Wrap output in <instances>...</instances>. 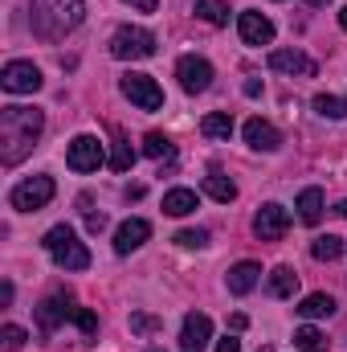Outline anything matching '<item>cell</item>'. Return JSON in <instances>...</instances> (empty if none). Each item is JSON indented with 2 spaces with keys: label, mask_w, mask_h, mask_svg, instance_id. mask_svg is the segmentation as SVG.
<instances>
[{
  "label": "cell",
  "mask_w": 347,
  "mask_h": 352,
  "mask_svg": "<svg viewBox=\"0 0 347 352\" xmlns=\"http://www.w3.org/2000/svg\"><path fill=\"white\" fill-rule=\"evenodd\" d=\"M41 131H45V115L37 107H4L0 111V160L21 164L41 140Z\"/></svg>",
  "instance_id": "1"
},
{
  "label": "cell",
  "mask_w": 347,
  "mask_h": 352,
  "mask_svg": "<svg viewBox=\"0 0 347 352\" xmlns=\"http://www.w3.org/2000/svg\"><path fill=\"white\" fill-rule=\"evenodd\" d=\"M86 16L82 0H33L29 4V25L41 41H62L66 33H74Z\"/></svg>",
  "instance_id": "2"
},
{
  "label": "cell",
  "mask_w": 347,
  "mask_h": 352,
  "mask_svg": "<svg viewBox=\"0 0 347 352\" xmlns=\"http://www.w3.org/2000/svg\"><path fill=\"white\" fill-rule=\"evenodd\" d=\"M45 250H49V258L62 266V270H86L90 266V250L78 242L74 226H53L45 234Z\"/></svg>",
  "instance_id": "3"
},
{
  "label": "cell",
  "mask_w": 347,
  "mask_h": 352,
  "mask_svg": "<svg viewBox=\"0 0 347 352\" xmlns=\"http://www.w3.org/2000/svg\"><path fill=\"white\" fill-rule=\"evenodd\" d=\"M110 54L119 62H143V58L156 54V33L152 29H139V25H123L110 37Z\"/></svg>",
  "instance_id": "4"
},
{
  "label": "cell",
  "mask_w": 347,
  "mask_h": 352,
  "mask_svg": "<svg viewBox=\"0 0 347 352\" xmlns=\"http://www.w3.org/2000/svg\"><path fill=\"white\" fill-rule=\"evenodd\" d=\"M53 192H58L53 176H29V180H21V184L8 192V205H12L16 213H37V209H45V205L53 201Z\"/></svg>",
  "instance_id": "5"
},
{
  "label": "cell",
  "mask_w": 347,
  "mask_h": 352,
  "mask_svg": "<svg viewBox=\"0 0 347 352\" xmlns=\"http://www.w3.org/2000/svg\"><path fill=\"white\" fill-rule=\"evenodd\" d=\"M66 164L74 173H98L106 164V152H102V140L98 135H74L70 148H66Z\"/></svg>",
  "instance_id": "6"
},
{
  "label": "cell",
  "mask_w": 347,
  "mask_h": 352,
  "mask_svg": "<svg viewBox=\"0 0 347 352\" xmlns=\"http://www.w3.org/2000/svg\"><path fill=\"white\" fill-rule=\"evenodd\" d=\"M119 90H123L139 111H160V107H164V90L156 87L152 74H123V78H119Z\"/></svg>",
  "instance_id": "7"
},
{
  "label": "cell",
  "mask_w": 347,
  "mask_h": 352,
  "mask_svg": "<svg viewBox=\"0 0 347 352\" xmlns=\"http://www.w3.org/2000/svg\"><path fill=\"white\" fill-rule=\"evenodd\" d=\"M74 316H78V303H74V295H66V291H53V295H45V299L37 303V324H41L45 332L62 328V324L74 320Z\"/></svg>",
  "instance_id": "8"
},
{
  "label": "cell",
  "mask_w": 347,
  "mask_h": 352,
  "mask_svg": "<svg viewBox=\"0 0 347 352\" xmlns=\"http://www.w3.org/2000/svg\"><path fill=\"white\" fill-rule=\"evenodd\" d=\"M176 78H180V87L188 90V94H200V90L213 87V66H208V58L184 54V58L176 62Z\"/></svg>",
  "instance_id": "9"
},
{
  "label": "cell",
  "mask_w": 347,
  "mask_h": 352,
  "mask_svg": "<svg viewBox=\"0 0 347 352\" xmlns=\"http://www.w3.org/2000/svg\"><path fill=\"white\" fill-rule=\"evenodd\" d=\"M0 87L8 94H37L41 90V70L33 62H8L0 70Z\"/></svg>",
  "instance_id": "10"
},
{
  "label": "cell",
  "mask_w": 347,
  "mask_h": 352,
  "mask_svg": "<svg viewBox=\"0 0 347 352\" xmlns=\"http://www.w3.org/2000/svg\"><path fill=\"white\" fill-rule=\"evenodd\" d=\"M290 230V213L278 205V201H270V205H261L258 213H254V234H258L261 242H278L282 234Z\"/></svg>",
  "instance_id": "11"
},
{
  "label": "cell",
  "mask_w": 347,
  "mask_h": 352,
  "mask_svg": "<svg viewBox=\"0 0 347 352\" xmlns=\"http://www.w3.org/2000/svg\"><path fill=\"white\" fill-rule=\"evenodd\" d=\"M213 340V320L204 311H192L184 316V328H180V352H204Z\"/></svg>",
  "instance_id": "12"
},
{
  "label": "cell",
  "mask_w": 347,
  "mask_h": 352,
  "mask_svg": "<svg viewBox=\"0 0 347 352\" xmlns=\"http://www.w3.org/2000/svg\"><path fill=\"white\" fill-rule=\"evenodd\" d=\"M270 70L290 74V78H315V62L302 50H274L270 54Z\"/></svg>",
  "instance_id": "13"
},
{
  "label": "cell",
  "mask_w": 347,
  "mask_h": 352,
  "mask_svg": "<svg viewBox=\"0 0 347 352\" xmlns=\"http://www.w3.org/2000/svg\"><path fill=\"white\" fill-rule=\"evenodd\" d=\"M147 238H152V221H143V217H127V221L115 230V254H131V250H139Z\"/></svg>",
  "instance_id": "14"
},
{
  "label": "cell",
  "mask_w": 347,
  "mask_h": 352,
  "mask_svg": "<svg viewBox=\"0 0 347 352\" xmlns=\"http://www.w3.org/2000/svg\"><path fill=\"white\" fill-rule=\"evenodd\" d=\"M237 33L246 45H270L274 41V21L265 12H241L237 16Z\"/></svg>",
  "instance_id": "15"
},
{
  "label": "cell",
  "mask_w": 347,
  "mask_h": 352,
  "mask_svg": "<svg viewBox=\"0 0 347 352\" xmlns=\"http://www.w3.org/2000/svg\"><path fill=\"white\" fill-rule=\"evenodd\" d=\"M241 135H246V144H250L254 152H278V148H282V131H278L274 123H265V119H250V123L241 127Z\"/></svg>",
  "instance_id": "16"
},
{
  "label": "cell",
  "mask_w": 347,
  "mask_h": 352,
  "mask_svg": "<svg viewBox=\"0 0 347 352\" xmlns=\"http://www.w3.org/2000/svg\"><path fill=\"white\" fill-rule=\"evenodd\" d=\"M200 131H204L208 140L229 144V140H233V131H237V123H233V115H229V111H208V115L200 119Z\"/></svg>",
  "instance_id": "17"
},
{
  "label": "cell",
  "mask_w": 347,
  "mask_h": 352,
  "mask_svg": "<svg viewBox=\"0 0 347 352\" xmlns=\"http://www.w3.org/2000/svg\"><path fill=\"white\" fill-rule=\"evenodd\" d=\"M265 291H270L274 299H290V295L298 291V274H294L290 266H274L270 278H265Z\"/></svg>",
  "instance_id": "18"
},
{
  "label": "cell",
  "mask_w": 347,
  "mask_h": 352,
  "mask_svg": "<svg viewBox=\"0 0 347 352\" xmlns=\"http://www.w3.org/2000/svg\"><path fill=\"white\" fill-rule=\"evenodd\" d=\"M258 278H261L258 263H237L229 270V291H233V295H250V291L258 287Z\"/></svg>",
  "instance_id": "19"
},
{
  "label": "cell",
  "mask_w": 347,
  "mask_h": 352,
  "mask_svg": "<svg viewBox=\"0 0 347 352\" xmlns=\"http://www.w3.org/2000/svg\"><path fill=\"white\" fill-rule=\"evenodd\" d=\"M204 192H208L213 201H221V205H229V201H237V184H233L229 176L221 173V168H213V173L204 176Z\"/></svg>",
  "instance_id": "20"
},
{
  "label": "cell",
  "mask_w": 347,
  "mask_h": 352,
  "mask_svg": "<svg viewBox=\"0 0 347 352\" xmlns=\"http://www.w3.org/2000/svg\"><path fill=\"white\" fill-rule=\"evenodd\" d=\"M294 209H298V217L307 226H319V217H323V188H302Z\"/></svg>",
  "instance_id": "21"
},
{
  "label": "cell",
  "mask_w": 347,
  "mask_h": 352,
  "mask_svg": "<svg viewBox=\"0 0 347 352\" xmlns=\"http://www.w3.org/2000/svg\"><path fill=\"white\" fill-rule=\"evenodd\" d=\"M196 209V192L192 188H172V192H164V213L168 217H188Z\"/></svg>",
  "instance_id": "22"
},
{
  "label": "cell",
  "mask_w": 347,
  "mask_h": 352,
  "mask_svg": "<svg viewBox=\"0 0 347 352\" xmlns=\"http://www.w3.org/2000/svg\"><path fill=\"white\" fill-rule=\"evenodd\" d=\"M331 311H335V299L323 295V291H315V295H307V299L298 303V316H302V320H323V316H331Z\"/></svg>",
  "instance_id": "23"
},
{
  "label": "cell",
  "mask_w": 347,
  "mask_h": 352,
  "mask_svg": "<svg viewBox=\"0 0 347 352\" xmlns=\"http://www.w3.org/2000/svg\"><path fill=\"white\" fill-rule=\"evenodd\" d=\"M294 349H298V352H327V349H331V340H327L319 328L302 324V328L294 332Z\"/></svg>",
  "instance_id": "24"
},
{
  "label": "cell",
  "mask_w": 347,
  "mask_h": 352,
  "mask_svg": "<svg viewBox=\"0 0 347 352\" xmlns=\"http://www.w3.org/2000/svg\"><path fill=\"white\" fill-rule=\"evenodd\" d=\"M344 250H347L344 238H335V234H319V238H315V246H311V254H315L319 263H335Z\"/></svg>",
  "instance_id": "25"
},
{
  "label": "cell",
  "mask_w": 347,
  "mask_h": 352,
  "mask_svg": "<svg viewBox=\"0 0 347 352\" xmlns=\"http://www.w3.org/2000/svg\"><path fill=\"white\" fill-rule=\"evenodd\" d=\"M143 156H152V160H172L176 148H172V140H168L164 131H147V140H143Z\"/></svg>",
  "instance_id": "26"
},
{
  "label": "cell",
  "mask_w": 347,
  "mask_h": 352,
  "mask_svg": "<svg viewBox=\"0 0 347 352\" xmlns=\"http://www.w3.org/2000/svg\"><path fill=\"white\" fill-rule=\"evenodd\" d=\"M196 16L208 25H229V4L225 0H196Z\"/></svg>",
  "instance_id": "27"
},
{
  "label": "cell",
  "mask_w": 347,
  "mask_h": 352,
  "mask_svg": "<svg viewBox=\"0 0 347 352\" xmlns=\"http://www.w3.org/2000/svg\"><path fill=\"white\" fill-rule=\"evenodd\" d=\"M115 173H131L135 168V152H131V144L127 140H115V148H110V160H106Z\"/></svg>",
  "instance_id": "28"
},
{
  "label": "cell",
  "mask_w": 347,
  "mask_h": 352,
  "mask_svg": "<svg viewBox=\"0 0 347 352\" xmlns=\"http://www.w3.org/2000/svg\"><path fill=\"white\" fill-rule=\"evenodd\" d=\"M315 111H319L323 119H344L347 102H344V98H335V94H319V98H315Z\"/></svg>",
  "instance_id": "29"
},
{
  "label": "cell",
  "mask_w": 347,
  "mask_h": 352,
  "mask_svg": "<svg viewBox=\"0 0 347 352\" xmlns=\"http://www.w3.org/2000/svg\"><path fill=\"white\" fill-rule=\"evenodd\" d=\"M176 246L200 250V246H208V230H180V234H176Z\"/></svg>",
  "instance_id": "30"
},
{
  "label": "cell",
  "mask_w": 347,
  "mask_h": 352,
  "mask_svg": "<svg viewBox=\"0 0 347 352\" xmlns=\"http://www.w3.org/2000/svg\"><path fill=\"white\" fill-rule=\"evenodd\" d=\"M160 328H164V320H156V316H143V311L131 316V332H139V336H156Z\"/></svg>",
  "instance_id": "31"
},
{
  "label": "cell",
  "mask_w": 347,
  "mask_h": 352,
  "mask_svg": "<svg viewBox=\"0 0 347 352\" xmlns=\"http://www.w3.org/2000/svg\"><path fill=\"white\" fill-rule=\"evenodd\" d=\"M0 340H4V349H8V352H16V349H25L29 332H25V328H16V324H4V328H0Z\"/></svg>",
  "instance_id": "32"
},
{
  "label": "cell",
  "mask_w": 347,
  "mask_h": 352,
  "mask_svg": "<svg viewBox=\"0 0 347 352\" xmlns=\"http://www.w3.org/2000/svg\"><path fill=\"white\" fill-rule=\"evenodd\" d=\"M74 324H78V328H82L86 336H94V332H98V316H94L90 307H78V316H74Z\"/></svg>",
  "instance_id": "33"
},
{
  "label": "cell",
  "mask_w": 347,
  "mask_h": 352,
  "mask_svg": "<svg viewBox=\"0 0 347 352\" xmlns=\"http://www.w3.org/2000/svg\"><path fill=\"white\" fill-rule=\"evenodd\" d=\"M217 352H241V340L237 336H225V340H217Z\"/></svg>",
  "instance_id": "34"
},
{
  "label": "cell",
  "mask_w": 347,
  "mask_h": 352,
  "mask_svg": "<svg viewBox=\"0 0 347 352\" xmlns=\"http://www.w3.org/2000/svg\"><path fill=\"white\" fill-rule=\"evenodd\" d=\"M123 4H131V8H139V12H156V8H160V0H123Z\"/></svg>",
  "instance_id": "35"
},
{
  "label": "cell",
  "mask_w": 347,
  "mask_h": 352,
  "mask_svg": "<svg viewBox=\"0 0 347 352\" xmlns=\"http://www.w3.org/2000/svg\"><path fill=\"white\" fill-rule=\"evenodd\" d=\"M86 230H90V234L106 230V217H102V213H90V217H86Z\"/></svg>",
  "instance_id": "36"
},
{
  "label": "cell",
  "mask_w": 347,
  "mask_h": 352,
  "mask_svg": "<svg viewBox=\"0 0 347 352\" xmlns=\"http://www.w3.org/2000/svg\"><path fill=\"white\" fill-rule=\"evenodd\" d=\"M0 303H4V307L12 303V283H0Z\"/></svg>",
  "instance_id": "37"
},
{
  "label": "cell",
  "mask_w": 347,
  "mask_h": 352,
  "mask_svg": "<svg viewBox=\"0 0 347 352\" xmlns=\"http://www.w3.org/2000/svg\"><path fill=\"white\" fill-rule=\"evenodd\" d=\"M246 94H250V98H258V94H261V82H258V78H250V82H246Z\"/></svg>",
  "instance_id": "38"
},
{
  "label": "cell",
  "mask_w": 347,
  "mask_h": 352,
  "mask_svg": "<svg viewBox=\"0 0 347 352\" xmlns=\"http://www.w3.org/2000/svg\"><path fill=\"white\" fill-rule=\"evenodd\" d=\"M339 25H344V33H347V4L339 8Z\"/></svg>",
  "instance_id": "39"
},
{
  "label": "cell",
  "mask_w": 347,
  "mask_h": 352,
  "mask_svg": "<svg viewBox=\"0 0 347 352\" xmlns=\"http://www.w3.org/2000/svg\"><path fill=\"white\" fill-rule=\"evenodd\" d=\"M335 213H339V217H347V201H339V205H335Z\"/></svg>",
  "instance_id": "40"
},
{
  "label": "cell",
  "mask_w": 347,
  "mask_h": 352,
  "mask_svg": "<svg viewBox=\"0 0 347 352\" xmlns=\"http://www.w3.org/2000/svg\"><path fill=\"white\" fill-rule=\"evenodd\" d=\"M261 352H265V349H261Z\"/></svg>",
  "instance_id": "41"
}]
</instances>
